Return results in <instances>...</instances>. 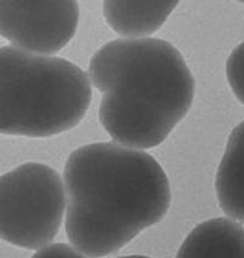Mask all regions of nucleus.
Wrapping results in <instances>:
<instances>
[{"label": "nucleus", "instance_id": "obj_1", "mask_svg": "<svg viewBox=\"0 0 244 258\" xmlns=\"http://www.w3.org/2000/svg\"><path fill=\"white\" fill-rule=\"evenodd\" d=\"M66 234L90 258L119 251L166 216L171 188L150 154L119 143L77 148L64 171Z\"/></svg>", "mask_w": 244, "mask_h": 258}, {"label": "nucleus", "instance_id": "obj_2", "mask_svg": "<svg viewBox=\"0 0 244 258\" xmlns=\"http://www.w3.org/2000/svg\"><path fill=\"white\" fill-rule=\"evenodd\" d=\"M88 77L103 93L99 120L119 145L154 148L168 139L194 99L193 75L171 43L123 38L92 56Z\"/></svg>", "mask_w": 244, "mask_h": 258}, {"label": "nucleus", "instance_id": "obj_3", "mask_svg": "<svg viewBox=\"0 0 244 258\" xmlns=\"http://www.w3.org/2000/svg\"><path fill=\"white\" fill-rule=\"evenodd\" d=\"M87 74L68 60L0 48V134L49 137L71 130L90 108Z\"/></svg>", "mask_w": 244, "mask_h": 258}, {"label": "nucleus", "instance_id": "obj_4", "mask_svg": "<svg viewBox=\"0 0 244 258\" xmlns=\"http://www.w3.org/2000/svg\"><path fill=\"white\" fill-rule=\"evenodd\" d=\"M66 190L60 175L26 163L0 176V239L39 250L55 239L64 219Z\"/></svg>", "mask_w": 244, "mask_h": 258}, {"label": "nucleus", "instance_id": "obj_5", "mask_svg": "<svg viewBox=\"0 0 244 258\" xmlns=\"http://www.w3.org/2000/svg\"><path fill=\"white\" fill-rule=\"evenodd\" d=\"M78 19L77 0H0V36L14 47L43 55L68 44Z\"/></svg>", "mask_w": 244, "mask_h": 258}, {"label": "nucleus", "instance_id": "obj_6", "mask_svg": "<svg viewBox=\"0 0 244 258\" xmlns=\"http://www.w3.org/2000/svg\"><path fill=\"white\" fill-rule=\"evenodd\" d=\"M180 0H104L108 25L122 37L143 38L156 32Z\"/></svg>", "mask_w": 244, "mask_h": 258}, {"label": "nucleus", "instance_id": "obj_7", "mask_svg": "<svg viewBox=\"0 0 244 258\" xmlns=\"http://www.w3.org/2000/svg\"><path fill=\"white\" fill-rule=\"evenodd\" d=\"M176 258H244V229L227 218L200 223L187 235Z\"/></svg>", "mask_w": 244, "mask_h": 258}, {"label": "nucleus", "instance_id": "obj_8", "mask_svg": "<svg viewBox=\"0 0 244 258\" xmlns=\"http://www.w3.org/2000/svg\"><path fill=\"white\" fill-rule=\"evenodd\" d=\"M221 209L244 223V121L232 130L215 180Z\"/></svg>", "mask_w": 244, "mask_h": 258}, {"label": "nucleus", "instance_id": "obj_9", "mask_svg": "<svg viewBox=\"0 0 244 258\" xmlns=\"http://www.w3.org/2000/svg\"><path fill=\"white\" fill-rule=\"evenodd\" d=\"M226 77L236 98L244 105V42L229 54L226 62Z\"/></svg>", "mask_w": 244, "mask_h": 258}, {"label": "nucleus", "instance_id": "obj_10", "mask_svg": "<svg viewBox=\"0 0 244 258\" xmlns=\"http://www.w3.org/2000/svg\"><path fill=\"white\" fill-rule=\"evenodd\" d=\"M31 258H90L67 243H49Z\"/></svg>", "mask_w": 244, "mask_h": 258}, {"label": "nucleus", "instance_id": "obj_11", "mask_svg": "<svg viewBox=\"0 0 244 258\" xmlns=\"http://www.w3.org/2000/svg\"><path fill=\"white\" fill-rule=\"evenodd\" d=\"M120 258H150V257L139 256V254H133V256H125V257H120Z\"/></svg>", "mask_w": 244, "mask_h": 258}, {"label": "nucleus", "instance_id": "obj_12", "mask_svg": "<svg viewBox=\"0 0 244 258\" xmlns=\"http://www.w3.org/2000/svg\"><path fill=\"white\" fill-rule=\"evenodd\" d=\"M237 2H239V3H243V4H244V0H237Z\"/></svg>", "mask_w": 244, "mask_h": 258}]
</instances>
